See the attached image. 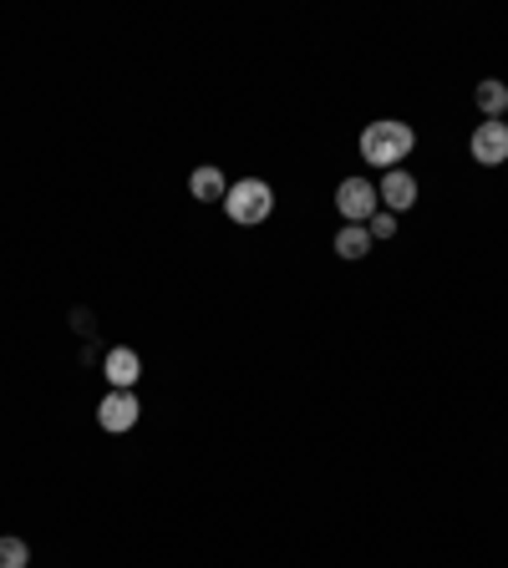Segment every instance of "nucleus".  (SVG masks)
Masks as SVG:
<instances>
[{"mask_svg": "<svg viewBox=\"0 0 508 568\" xmlns=\"http://www.w3.org/2000/svg\"><path fill=\"white\" fill-rule=\"evenodd\" d=\"M412 147H417V133L407 127V122H397V118L366 122V133H362V163H376L382 172H391V168H401V163L412 158Z\"/></svg>", "mask_w": 508, "mask_h": 568, "instance_id": "nucleus-1", "label": "nucleus"}, {"mask_svg": "<svg viewBox=\"0 0 508 568\" xmlns=\"http://www.w3.org/2000/svg\"><path fill=\"white\" fill-rule=\"evenodd\" d=\"M224 213L240 229L265 224L269 213H275V188H269L265 178H240V183H229V193H224Z\"/></svg>", "mask_w": 508, "mask_h": 568, "instance_id": "nucleus-2", "label": "nucleus"}, {"mask_svg": "<svg viewBox=\"0 0 508 568\" xmlns=\"http://www.w3.org/2000/svg\"><path fill=\"white\" fill-rule=\"evenodd\" d=\"M335 209H341L346 224H366V219L382 209L376 183H372V178H341V188H335Z\"/></svg>", "mask_w": 508, "mask_h": 568, "instance_id": "nucleus-3", "label": "nucleus"}, {"mask_svg": "<svg viewBox=\"0 0 508 568\" xmlns=\"http://www.w3.org/2000/svg\"><path fill=\"white\" fill-rule=\"evenodd\" d=\"M137 416H143V406H137V391H108V397L97 401V426L112 436L133 432Z\"/></svg>", "mask_w": 508, "mask_h": 568, "instance_id": "nucleus-4", "label": "nucleus"}, {"mask_svg": "<svg viewBox=\"0 0 508 568\" xmlns=\"http://www.w3.org/2000/svg\"><path fill=\"white\" fill-rule=\"evenodd\" d=\"M468 147H473V163H478V168L508 163V122H478Z\"/></svg>", "mask_w": 508, "mask_h": 568, "instance_id": "nucleus-5", "label": "nucleus"}, {"mask_svg": "<svg viewBox=\"0 0 508 568\" xmlns=\"http://www.w3.org/2000/svg\"><path fill=\"white\" fill-rule=\"evenodd\" d=\"M376 199H382V209H387V213H407V209H417V178H412L407 168L382 172V183H376Z\"/></svg>", "mask_w": 508, "mask_h": 568, "instance_id": "nucleus-6", "label": "nucleus"}, {"mask_svg": "<svg viewBox=\"0 0 508 568\" xmlns=\"http://www.w3.org/2000/svg\"><path fill=\"white\" fill-rule=\"evenodd\" d=\"M102 376L112 381V391H133L137 376H143V356H137L133 345H118V350H108V360H102Z\"/></svg>", "mask_w": 508, "mask_h": 568, "instance_id": "nucleus-7", "label": "nucleus"}, {"mask_svg": "<svg viewBox=\"0 0 508 568\" xmlns=\"http://www.w3.org/2000/svg\"><path fill=\"white\" fill-rule=\"evenodd\" d=\"M188 193H194L199 203H224L229 183H224V172H219L214 163H199V168L188 172Z\"/></svg>", "mask_w": 508, "mask_h": 568, "instance_id": "nucleus-8", "label": "nucleus"}, {"mask_svg": "<svg viewBox=\"0 0 508 568\" xmlns=\"http://www.w3.org/2000/svg\"><path fill=\"white\" fill-rule=\"evenodd\" d=\"M473 102H478V112H483L488 122H504V118H508V81H498V77L478 81Z\"/></svg>", "mask_w": 508, "mask_h": 568, "instance_id": "nucleus-9", "label": "nucleus"}, {"mask_svg": "<svg viewBox=\"0 0 508 568\" xmlns=\"http://www.w3.org/2000/svg\"><path fill=\"white\" fill-rule=\"evenodd\" d=\"M372 229L366 224H346V229H335V259H366L372 254Z\"/></svg>", "mask_w": 508, "mask_h": 568, "instance_id": "nucleus-10", "label": "nucleus"}, {"mask_svg": "<svg viewBox=\"0 0 508 568\" xmlns=\"http://www.w3.org/2000/svg\"><path fill=\"white\" fill-rule=\"evenodd\" d=\"M0 568H31V548H26V538H0Z\"/></svg>", "mask_w": 508, "mask_h": 568, "instance_id": "nucleus-11", "label": "nucleus"}, {"mask_svg": "<svg viewBox=\"0 0 508 568\" xmlns=\"http://www.w3.org/2000/svg\"><path fill=\"white\" fill-rule=\"evenodd\" d=\"M366 229H372V238H391V234H397V213L376 209L372 219H366Z\"/></svg>", "mask_w": 508, "mask_h": 568, "instance_id": "nucleus-12", "label": "nucleus"}, {"mask_svg": "<svg viewBox=\"0 0 508 568\" xmlns=\"http://www.w3.org/2000/svg\"><path fill=\"white\" fill-rule=\"evenodd\" d=\"M504 122H508V118H504Z\"/></svg>", "mask_w": 508, "mask_h": 568, "instance_id": "nucleus-13", "label": "nucleus"}]
</instances>
